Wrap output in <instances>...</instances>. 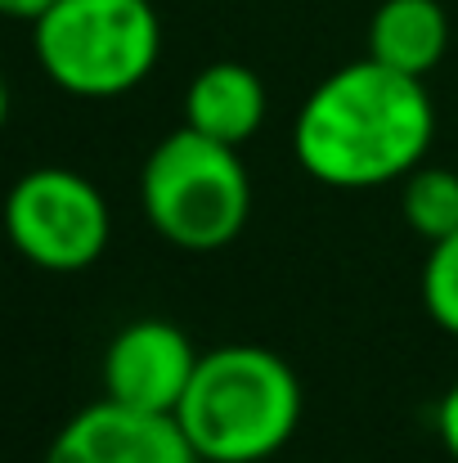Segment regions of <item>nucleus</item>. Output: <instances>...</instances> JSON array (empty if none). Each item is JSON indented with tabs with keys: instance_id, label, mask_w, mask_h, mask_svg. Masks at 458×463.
<instances>
[{
	"instance_id": "9b49d317",
	"label": "nucleus",
	"mask_w": 458,
	"mask_h": 463,
	"mask_svg": "<svg viewBox=\"0 0 458 463\" xmlns=\"http://www.w3.org/2000/svg\"><path fill=\"white\" fill-rule=\"evenodd\" d=\"M423 307L427 315L458 337V230L427 243V261H423Z\"/></svg>"
},
{
	"instance_id": "39448f33",
	"label": "nucleus",
	"mask_w": 458,
	"mask_h": 463,
	"mask_svg": "<svg viewBox=\"0 0 458 463\" xmlns=\"http://www.w3.org/2000/svg\"><path fill=\"white\" fill-rule=\"evenodd\" d=\"M5 234L32 266L68 275L104 257L113 216L86 175L68 166H36L14 180L5 198Z\"/></svg>"
},
{
	"instance_id": "4468645a",
	"label": "nucleus",
	"mask_w": 458,
	"mask_h": 463,
	"mask_svg": "<svg viewBox=\"0 0 458 463\" xmlns=\"http://www.w3.org/2000/svg\"><path fill=\"white\" fill-rule=\"evenodd\" d=\"M5 118H9V86H5V77H0V131H5Z\"/></svg>"
},
{
	"instance_id": "ddd939ff",
	"label": "nucleus",
	"mask_w": 458,
	"mask_h": 463,
	"mask_svg": "<svg viewBox=\"0 0 458 463\" xmlns=\"http://www.w3.org/2000/svg\"><path fill=\"white\" fill-rule=\"evenodd\" d=\"M54 0H0V14L5 18H23V23H36Z\"/></svg>"
},
{
	"instance_id": "6e6552de",
	"label": "nucleus",
	"mask_w": 458,
	"mask_h": 463,
	"mask_svg": "<svg viewBox=\"0 0 458 463\" xmlns=\"http://www.w3.org/2000/svg\"><path fill=\"white\" fill-rule=\"evenodd\" d=\"M266 122V86L243 63H211L184 90V127L220 145H248Z\"/></svg>"
},
{
	"instance_id": "f03ea898",
	"label": "nucleus",
	"mask_w": 458,
	"mask_h": 463,
	"mask_svg": "<svg viewBox=\"0 0 458 463\" xmlns=\"http://www.w3.org/2000/svg\"><path fill=\"white\" fill-rule=\"evenodd\" d=\"M175 423L202 463H261L293 441L302 383L270 346L225 342L198 355Z\"/></svg>"
},
{
	"instance_id": "f257e3e1",
	"label": "nucleus",
	"mask_w": 458,
	"mask_h": 463,
	"mask_svg": "<svg viewBox=\"0 0 458 463\" xmlns=\"http://www.w3.org/2000/svg\"><path fill=\"white\" fill-rule=\"evenodd\" d=\"M436 109L423 77H405L378 59L328 72L293 122V154L328 189H378L405 180L432 149Z\"/></svg>"
},
{
	"instance_id": "0eeeda50",
	"label": "nucleus",
	"mask_w": 458,
	"mask_h": 463,
	"mask_svg": "<svg viewBox=\"0 0 458 463\" xmlns=\"http://www.w3.org/2000/svg\"><path fill=\"white\" fill-rule=\"evenodd\" d=\"M45 463H202L175 414H145L117 401L86 405L63 423Z\"/></svg>"
},
{
	"instance_id": "20e7f679",
	"label": "nucleus",
	"mask_w": 458,
	"mask_h": 463,
	"mask_svg": "<svg viewBox=\"0 0 458 463\" xmlns=\"http://www.w3.org/2000/svg\"><path fill=\"white\" fill-rule=\"evenodd\" d=\"M45 77L77 99L136 90L162 54V23L149 0H54L32 23Z\"/></svg>"
},
{
	"instance_id": "7ed1b4c3",
	"label": "nucleus",
	"mask_w": 458,
	"mask_h": 463,
	"mask_svg": "<svg viewBox=\"0 0 458 463\" xmlns=\"http://www.w3.org/2000/svg\"><path fill=\"white\" fill-rule=\"evenodd\" d=\"M149 225L180 252L229 248L252 216V180L234 145L207 140L193 127L157 140L140 171Z\"/></svg>"
},
{
	"instance_id": "423d86ee",
	"label": "nucleus",
	"mask_w": 458,
	"mask_h": 463,
	"mask_svg": "<svg viewBox=\"0 0 458 463\" xmlns=\"http://www.w3.org/2000/svg\"><path fill=\"white\" fill-rule=\"evenodd\" d=\"M193 369L198 351L184 328L166 319H136L104 351V396L126 410L175 414Z\"/></svg>"
},
{
	"instance_id": "1a4fd4ad",
	"label": "nucleus",
	"mask_w": 458,
	"mask_h": 463,
	"mask_svg": "<svg viewBox=\"0 0 458 463\" xmlns=\"http://www.w3.org/2000/svg\"><path fill=\"white\" fill-rule=\"evenodd\" d=\"M450 50V18L436 0H382L369 23V59L427 77Z\"/></svg>"
},
{
	"instance_id": "f8f14e48",
	"label": "nucleus",
	"mask_w": 458,
	"mask_h": 463,
	"mask_svg": "<svg viewBox=\"0 0 458 463\" xmlns=\"http://www.w3.org/2000/svg\"><path fill=\"white\" fill-rule=\"evenodd\" d=\"M436 437H441L445 455L458 463V383L441 396V405H436Z\"/></svg>"
},
{
	"instance_id": "9d476101",
	"label": "nucleus",
	"mask_w": 458,
	"mask_h": 463,
	"mask_svg": "<svg viewBox=\"0 0 458 463\" xmlns=\"http://www.w3.org/2000/svg\"><path fill=\"white\" fill-rule=\"evenodd\" d=\"M400 207H405V221H409V230L418 239L436 243V239L454 234L458 230V171L418 162L405 175Z\"/></svg>"
}]
</instances>
